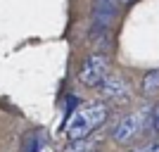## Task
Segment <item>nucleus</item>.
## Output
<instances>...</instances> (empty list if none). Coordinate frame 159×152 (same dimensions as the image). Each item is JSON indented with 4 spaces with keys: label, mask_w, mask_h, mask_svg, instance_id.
I'll list each match as a JSON object with an SVG mask.
<instances>
[{
    "label": "nucleus",
    "mask_w": 159,
    "mask_h": 152,
    "mask_svg": "<svg viewBox=\"0 0 159 152\" xmlns=\"http://www.w3.org/2000/svg\"><path fill=\"white\" fill-rule=\"evenodd\" d=\"M128 152H159V138H152V140H147V143H143V145H135Z\"/></svg>",
    "instance_id": "6e6552de"
},
{
    "label": "nucleus",
    "mask_w": 159,
    "mask_h": 152,
    "mask_svg": "<svg viewBox=\"0 0 159 152\" xmlns=\"http://www.w3.org/2000/svg\"><path fill=\"white\" fill-rule=\"evenodd\" d=\"M121 5H133V2H138V0H119Z\"/></svg>",
    "instance_id": "9d476101"
},
{
    "label": "nucleus",
    "mask_w": 159,
    "mask_h": 152,
    "mask_svg": "<svg viewBox=\"0 0 159 152\" xmlns=\"http://www.w3.org/2000/svg\"><path fill=\"white\" fill-rule=\"evenodd\" d=\"M88 150H90L88 140H69V145H66L62 152H88Z\"/></svg>",
    "instance_id": "1a4fd4ad"
},
{
    "label": "nucleus",
    "mask_w": 159,
    "mask_h": 152,
    "mask_svg": "<svg viewBox=\"0 0 159 152\" xmlns=\"http://www.w3.org/2000/svg\"><path fill=\"white\" fill-rule=\"evenodd\" d=\"M98 93H100V100H105L107 105H128L133 100V90H131V83L126 81V76L114 74V71L102 81Z\"/></svg>",
    "instance_id": "7ed1b4c3"
},
{
    "label": "nucleus",
    "mask_w": 159,
    "mask_h": 152,
    "mask_svg": "<svg viewBox=\"0 0 159 152\" xmlns=\"http://www.w3.org/2000/svg\"><path fill=\"white\" fill-rule=\"evenodd\" d=\"M145 133H147V136H152V138H159V100H157V105L152 107V112L147 114Z\"/></svg>",
    "instance_id": "0eeeda50"
},
{
    "label": "nucleus",
    "mask_w": 159,
    "mask_h": 152,
    "mask_svg": "<svg viewBox=\"0 0 159 152\" xmlns=\"http://www.w3.org/2000/svg\"><path fill=\"white\" fill-rule=\"evenodd\" d=\"M109 74H112V57L107 53H90L76 69V81L83 88L98 90Z\"/></svg>",
    "instance_id": "f03ea898"
},
{
    "label": "nucleus",
    "mask_w": 159,
    "mask_h": 152,
    "mask_svg": "<svg viewBox=\"0 0 159 152\" xmlns=\"http://www.w3.org/2000/svg\"><path fill=\"white\" fill-rule=\"evenodd\" d=\"M119 7H121L119 0H93V10H90L93 24L114 26V19H116V14H119Z\"/></svg>",
    "instance_id": "39448f33"
},
{
    "label": "nucleus",
    "mask_w": 159,
    "mask_h": 152,
    "mask_svg": "<svg viewBox=\"0 0 159 152\" xmlns=\"http://www.w3.org/2000/svg\"><path fill=\"white\" fill-rule=\"evenodd\" d=\"M88 152H100V150H95V147H90V150H88Z\"/></svg>",
    "instance_id": "9b49d317"
},
{
    "label": "nucleus",
    "mask_w": 159,
    "mask_h": 152,
    "mask_svg": "<svg viewBox=\"0 0 159 152\" xmlns=\"http://www.w3.org/2000/svg\"><path fill=\"white\" fill-rule=\"evenodd\" d=\"M112 114V107L105 100H90L81 102L69 117L64 119V133L69 140H88L95 131L107 124Z\"/></svg>",
    "instance_id": "f257e3e1"
},
{
    "label": "nucleus",
    "mask_w": 159,
    "mask_h": 152,
    "mask_svg": "<svg viewBox=\"0 0 159 152\" xmlns=\"http://www.w3.org/2000/svg\"><path fill=\"white\" fill-rule=\"evenodd\" d=\"M140 95L143 98H157L159 95V67L157 69H150L140 79Z\"/></svg>",
    "instance_id": "423d86ee"
},
{
    "label": "nucleus",
    "mask_w": 159,
    "mask_h": 152,
    "mask_svg": "<svg viewBox=\"0 0 159 152\" xmlns=\"http://www.w3.org/2000/svg\"><path fill=\"white\" fill-rule=\"evenodd\" d=\"M145 133V119L140 117V114H126V117H121L112 128V140L116 145H131L135 140L140 138Z\"/></svg>",
    "instance_id": "20e7f679"
}]
</instances>
